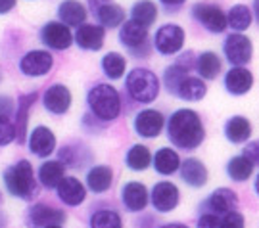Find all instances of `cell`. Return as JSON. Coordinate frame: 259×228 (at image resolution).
<instances>
[{
  "label": "cell",
  "instance_id": "4dcf8cb0",
  "mask_svg": "<svg viewBox=\"0 0 259 228\" xmlns=\"http://www.w3.org/2000/svg\"><path fill=\"white\" fill-rule=\"evenodd\" d=\"M227 171H229V176H231L232 180L242 183V180L250 178L251 171H253V161H251L250 157H246V155H238V157L231 159Z\"/></svg>",
  "mask_w": 259,
  "mask_h": 228
},
{
  "label": "cell",
  "instance_id": "7c38bea8",
  "mask_svg": "<svg viewBox=\"0 0 259 228\" xmlns=\"http://www.w3.org/2000/svg\"><path fill=\"white\" fill-rule=\"evenodd\" d=\"M163 125H165V119L156 110L140 111L135 119V130L144 138H156L163 130Z\"/></svg>",
  "mask_w": 259,
  "mask_h": 228
},
{
  "label": "cell",
  "instance_id": "f6af8a7d",
  "mask_svg": "<svg viewBox=\"0 0 259 228\" xmlns=\"http://www.w3.org/2000/svg\"><path fill=\"white\" fill-rule=\"evenodd\" d=\"M45 228H62L60 224H50V226H45Z\"/></svg>",
  "mask_w": 259,
  "mask_h": 228
},
{
  "label": "cell",
  "instance_id": "603a6c76",
  "mask_svg": "<svg viewBox=\"0 0 259 228\" xmlns=\"http://www.w3.org/2000/svg\"><path fill=\"white\" fill-rule=\"evenodd\" d=\"M111 180H113V173L106 165H96L87 174V184L94 194H102L108 190L111 186Z\"/></svg>",
  "mask_w": 259,
  "mask_h": 228
},
{
  "label": "cell",
  "instance_id": "277c9868",
  "mask_svg": "<svg viewBox=\"0 0 259 228\" xmlns=\"http://www.w3.org/2000/svg\"><path fill=\"white\" fill-rule=\"evenodd\" d=\"M127 90L137 102L148 104L156 100L159 94V81L152 71L137 67L127 75Z\"/></svg>",
  "mask_w": 259,
  "mask_h": 228
},
{
  "label": "cell",
  "instance_id": "9c48e42d",
  "mask_svg": "<svg viewBox=\"0 0 259 228\" xmlns=\"http://www.w3.org/2000/svg\"><path fill=\"white\" fill-rule=\"evenodd\" d=\"M40 38H42L45 46L54 48V50H65L73 42L71 31L62 21H50V23H47L42 27V31H40Z\"/></svg>",
  "mask_w": 259,
  "mask_h": 228
},
{
  "label": "cell",
  "instance_id": "cb8c5ba5",
  "mask_svg": "<svg viewBox=\"0 0 259 228\" xmlns=\"http://www.w3.org/2000/svg\"><path fill=\"white\" fill-rule=\"evenodd\" d=\"M94 14L98 16V19H100V23H102L104 27H110V29L121 25L123 19H125V12H123V8L117 6V4H113L111 0L104 2L102 6H98V8L94 10Z\"/></svg>",
  "mask_w": 259,
  "mask_h": 228
},
{
  "label": "cell",
  "instance_id": "5b68a950",
  "mask_svg": "<svg viewBox=\"0 0 259 228\" xmlns=\"http://www.w3.org/2000/svg\"><path fill=\"white\" fill-rule=\"evenodd\" d=\"M185 44V29L175 25V23H167L161 25L156 33V48L159 54L171 56L177 54Z\"/></svg>",
  "mask_w": 259,
  "mask_h": 228
},
{
  "label": "cell",
  "instance_id": "2e32d148",
  "mask_svg": "<svg viewBox=\"0 0 259 228\" xmlns=\"http://www.w3.org/2000/svg\"><path fill=\"white\" fill-rule=\"evenodd\" d=\"M104 27L100 25H89V23H83L79 25L77 33H75V40L77 44L81 46L83 50H100L104 44Z\"/></svg>",
  "mask_w": 259,
  "mask_h": 228
},
{
  "label": "cell",
  "instance_id": "7bdbcfd3",
  "mask_svg": "<svg viewBox=\"0 0 259 228\" xmlns=\"http://www.w3.org/2000/svg\"><path fill=\"white\" fill-rule=\"evenodd\" d=\"M161 228H188V226H185V224H179V222H171V224H165V226H161Z\"/></svg>",
  "mask_w": 259,
  "mask_h": 228
},
{
  "label": "cell",
  "instance_id": "8992f818",
  "mask_svg": "<svg viewBox=\"0 0 259 228\" xmlns=\"http://www.w3.org/2000/svg\"><path fill=\"white\" fill-rule=\"evenodd\" d=\"M54 65V58L50 56V52L45 50H31L21 58L19 62V69L21 73L27 77H42L47 75Z\"/></svg>",
  "mask_w": 259,
  "mask_h": 228
},
{
  "label": "cell",
  "instance_id": "d4e9b609",
  "mask_svg": "<svg viewBox=\"0 0 259 228\" xmlns=\"http://www.w3.org/2000/svg\"><path fill=\"white\" fill-rule=\"evenodd\" d=\"M65 176V167L62 161H47L38 169V180L47 188H56Z\"/></svg>",
  "mask_w": 259,
  "mask_h": 228
},
{
  "label": "cell",
  "instance_id": "8d00e7d4",
  "mask_svg": "<svg viewBox=\"0 0 259 228\" xmlns=\"http://www.w3.org/2000/svg\"><path fill=\"white\" fill-rule=\"evenodd\" d=\"M16 140V127L12 125L8 115L0 113V146H8Z\"/></svg>",
  "mask_w": 259,
  "mask_h": 228
},
{
  "label": "cell",
  "instance_id": "6da1fadb",
  "mask_svg": "<svg viewBox=\"0 0 259 228\" xmlns=\"http://www.w3.org/2000/svg\"><path fill=\"white\" fill-rule=\"evenodd\" d=\"M167 132H169V138L175 142L177 146L185 148V150L198 148L204 140L202 121L198 117V113L192 110L175 111L169 119Z\"/></svg>",
  "mask_w": 259,
  "mask_h": 228
},
{
  "label": "cell",
  "instance_id": "52a82bcc",
  "mask_svg": "<svg viewBox=\"0 0 259 228\" xmlns=\"http://www.w3.org/2000/svg\"><path fill=\"white\" fill-rule=\"evenodd\" d=\"M194 18L211 33H223L227 29V14L213 4H196L192 8Z\"/></svg>",
  "mask_w": 259,
  "mask_h": 228
},
{
  "label": "cell",
  "instance_id": "836d02e7",
  "mask_svg": "<svg viewBox=\"0 0 259 228\" xmlns=\"http://www.w3.org/2000/svg\"><path fill=\"white\" fill-rule=\"evenodd\" d=\"M125 67H127V62L117 52H110L102 58V69L110 79H121L125 73Z\"/></svg>",
  "mask_w": 259,
  "mask_h": 228
},
{
  "label": "cell",
  "instance_id": "5bb4252c",
  "mask_svg": "<svg viewBox=\"0 0 259 228\" xmlns=\"http://www.w3.org/2000/svg\"><path fill=\"white\" fill-rule=\"evenodd\" d=\"M152 203L157 211H173L179 203V190L173 183H157L152 190Z\"/></svg>",
  "mask_w": 259,
  "mask_h": 228
},
{
  "label": "cell",
  "instance_id": "ab89813d",
  "mask_svg": "<svg viewBox=\"0 0 259 228\" xmlns=\"http://www.w3.org/2000/svg\"><path fill=\"white\" fill-rule=\"evenodd\" d=\"M14 110V102L8 96H0V113L2 115H8L10 111Z\"/></svg>",
  "mask_w": 259,
  "mask_h": 228
},
{
  "label": "cell",
  "instance_id": "74e56055",
  "mask_svg": "<svg viewBox=\"0 0 259 228\" xmlns=\"http://www.w3.org/2000/svg\"><path fill=\"white\" fill-rule=\"evenodd\" d=\"M221 228H244V217L240 213L229 211L221 220Z\"/></svg>",
  "mask_w": 259,
  "mask_h": 228
},
{
  "label": "cell",
  "instance_id": "b9f144b4",
  "mask_svg": "<svg viewBox=\"0 0 259 228\" xmlns=\"http://www.w3.org/2000/svg\"><path fill=\"white\" fill-rule=\"evenodd\" d=\"M163 4H167V6H179V4H183L185 0H161Z\"/></svg>",
  "mask_w": 259,
  "mask_h": 228
},
{
  "label": "cell",
  "instance_id": "484cf974",
  "mask_svg": "<svg viewBox=\"0 0 259 228\" xmlns=\"http://www.w3.org/2000/svg\"><path fill=\"white\" fill-rule=\"evenodd\" d=\"M37 102V94L31 92L25 96H19V111H18V125H16V138L18 142H25V132H27V117H29V108Z\"/></svg>",
  "mask_w": 259,
  "mask_h": 228
},
{
  "label": "cell",
  "instance_id": "e575fe53",
  "mask_svg": "<svg viewBox=\"0 0 259 228\" xmlns=\"http://www.w3.org/2000/svg\"><path fill=\"white\" fill-rule=\"evenodd\" d=\"M198 71L204 79H215L221 71V60L213 52H204L198 58Z\"/></svg>",
  "mask_w": 259,
  "mask_h": 228
},
{
  "label": "cell",
  "instance_id": "9a60e30c",
  "mask_svg": "<svg viewBox=\"0 0 259 228\" xmlns=\"http://www.w3.org/2000/svg\"><path fill=\"white\" fill-rule=\"evenodd\" d=\"M56 148L54 132L47 127H37L29 136V150L38 157H48Z\"/></svg>",
  "mask_w": 259,
  "mask_h": 228
},
{
  "label": "cell",
  "instance_id": "f1b7e54d",
  "mask_svg": "<svg viewBox=\"0 0 259 228\" xmlns=\"http://www.w3.org/2000/svg\"><path fill=\"white\" fill-rule=\"evenodd\" d=\"M154 165H156V171L161 174H173L181 165L179 154L171 148H161L154 157Z\"/></svg>",
  "mask_w": 259,
  "mask_h": 228
},
{
  "label": "cell",
  "instance_id": "83f0119b",
  "mask_svg": "<svg viewBox=\"0 0 259 228\" xmlns=\"http://www.w3.org/2000/svg\"><path fill=\"white\" fill-rule=\"evenodd\" d=\"M131 18H133V21L140 23L142 27H150L157 18L156 4L150 0H139L131 10Z\"/></svg>",
  "mask_w": 259,
  "mask_h": 228
},
{
  "label": "cell",
  "instance_id": "1f68e13d",
  "mask_svg": "<svg viewBox=\"0 0 259 228\" xmlns=\"http://www.w3.org/2000/svg\"><path fill=\"white\" fill-rule=\"evenodd\" d=\"M125 161H127V165L133 171H144V169H148L150 161H152V154H150V150L146 146L137 144V146H133L129 150Z\"/></svg>",
  "mask_w": 259,
  "mask_h": 228
},
{
  "label": "cell",
  "instance_id": "ee69618b",
  "mask_svg": "<svg viewBox=\"0 0 259 228\" xmlns=\"http://www.w3.org/2000/svg\"><path fill=\"white\" fill-rule=\"evenodd\" d=\"M253 10H255V18L259 21V0H255V4H253Z\"/></svg>",
  "mask_w": 259,
  "mask_h": 228
},
{
  "label": "cell",
  "instance_id": "c3c4849f",
  "mask_svg": "<svg viewBox=\"0 0 259 228\" xmlns=\"http://www.w3.org/2000/svg\"><path fill=\"white\" fill-rule=\"evenodd\" d=\"M0 79H2V75H0Z\"/></svg>",
  "mask_w": 259,
  "mask_h": 228
},
{
  "label": "cell",
  "instance_id": "44dd1931",
  "mask_svg": "<svg viewBox=\"0 0 259 228\" xmlns=\"http://www.w3.org/2000/svg\"><path fill=\"white\" fill-rule=\"evenodd\" d=\"M205 84L202 79H196V77H185L183 81L179 82V86H177L175 90V96L179 98H183V100H188V102H196V100H202L205 96Z\"/></svg>",
  "mask_w": 259,
  "mask_h": 228
},
{
  "label": "cell",
  "instance_id": "f546056e",
  "mask_svg": "<svg viewBox=\"0 0 259 228\" xmlns=\"http://www.w3.org/2000/svg\"><path fill=\"white\" fill-rule=\"evenodd\" d=\"M209 205H211L215 211H219V213H229V211H232L238 205V198H236V194L232 190H229V188H219V190H215L211 194Z\"/></svg>",
  "mask_w": 259,
  "mask_h": 228
},
{
  "label": "cell",
  "instance_id": "30bf717a",
  "mask_svg": "<svg viewBox=\"0 0 259 228\" xmlns=\"http://www.w3.org/2000/svg\"><path fill=\"white\" fill-rule=\"evenodd\" d=\"M65 220V215L60 209H54L45 203L33 205L27 213V222L31 228H45L50 224H60Z\"/></svg>",
  "mask_w": 259,
  "mask_h": 228
},
{
  "label": "cell",
  "instance_id": "e0dca14e",
  "mask_svg": "<svg viewBox=\"0 0 259 228\" xmlns=\"http://www.w3.org/2000/svg\"><path fill=\"white\" fill-rule=\"evenodd\" d=\"M123 205L129 211H142L148 205V190L140 183H127L121 192Z\"/></svg>",
  "mask_w": 259,
  "mask_h": 228
},
{
  "label": "cell",
  "instance_id": "60d3db41",
  "mask_svg": "<svg viewBox=\"0 0 259 228\" xmlns=\"http://www.w3.org/2000/svg\"><path fill=\"white\" fill-rule=\"evenodd\" d=\"M16 0H0V14H8L10 10H14Z\"/></svg>",
  "mask_w": 259,
  "mask_h": 228
},
{
  "label": "cell",
  "instance_id": "d590c367",
  "mask_svg": "<svg viewBox=\"0 0 259 228\" xmlns=\"http://www.w3.org/2000/svg\"><path fill=\"white\" fill-rule=\"evenodd\" d=\"M91 228H123V220L115 211L102 209L91 217Z\"/></svg>",
  "mask_w": 259,
  "mask_h": 228
},
{
  "label": "cell",
  "instance_id": "bcb514c9",
  "mask_svg": "<svg viewBox=\"0 0 259 228\" xmlns=\"http://www.w3.org/2000/svg\"><path fill=\"white\" fill-rule=\"evenodd\" d=\"M255 192L259 194V176H257V183H255Z\"/></svg>",
  "mask_w": 259,
  "mask_h": 228
},
{
  "label": "cell",
  "instance_id": "4fadbf2b",
  "mask_svg": "<svg viewBox=\"0 0 259 228\" xmlns=\"http://www.w3.org/2000/svg\"><path fill=\"white\" fill-rule=\"evenodd\" d=\"M58 190V198L64 201L65 205H79L84 201V196H87V190H84L83 183L75 176H64L60 184L56 186Z\"/></svg>",
  "mask_w": 259,
  "mask_h": 228
},
{
  "label": "cell",
  "instance_id": "7402d4cb",
  "mask_svg": "<svg viewBox=\"0 0 259 228\" xmlns=\"http://www.w3.org/2000/svg\"><path fill=\"white\" fill-rule=\"evenodd\" d=\"M146 37H148V33H146V27H142L140 23L137 21H127V23H123V27L119 31V40L123 42L125 46H129V48H139L146 42Z\"/></svg>",
  "mask_w": 259,
  "mask_h": 228
},
{
  "label": "cell",
  "instance_id": "4316f807",
  "mask_svg": "<svg viewBox=\"0 0 259 228\" xmlns=\"http://www.w3.org/2000/svg\"><path fill=\"white\" fill-rule=\"evenodd\" d=\"M225 134L227 138L234 142V144H240V142H246L251 134V125L246 117H232L227 127H225Z\"/></svg>",
  "mask_w": 259,
  "mask_h": 228
},
{
  "label": "cell",
  "instance_id": "f35d334b",
  "mask_svg": "<svg viewBox=\"0 0 259 228\" xmlns=\"http://www.w3.org/2000/svg\"><path fill=\"white\" fill-rule=\"evenodd\" d=\"M198 228H221V220L215 215H204L198 220Z\"/></svg>",
  "mask_w": 259,
  "mask_h": 228
},
{
  "label": "cell",
  "instance_id": "ffe728a7",
  "mask_svg": "<svg viewBox=\"0 0 259 228\" xmlns=\"http://www.w3.org/2000/svg\"><path fill=\"white\" fill-rule=\"evenodd\" d=\"M181 176L186 184L194 186V188H202L207 180V171L202 161L198 159H186L183 167H181Z\"/></svg>",
  "mask_w": 259,
  "mask_h": 228
},
{
  "label": "cell",
  "instance_id": "ac0fdd59",
  "mask_svg": "<svg viewBox=\"0 0 259 228\" xmlns=\"http://www.w3.org/2000/svg\"><path fill=\"white\" fill-rule=\"evenodd\" d=\"M251 84H253L251 73L246 67H240V65L232 67L231 71L227 73V77H225V86H227V90L231 92V94H234V96L246 94V92L251 88Z\"/></svg>",
  "mask_w": 259,
  "mask_h": 228
},
{
  "label": "cell",
  "instance_id": "7a4b0ae2",
  "mask_svg": "<svg viewBox=\"0 0 259 228\" xmlns=\"http://www.w3.org/2000/svg\"><path fill=\"white\" fill-rule=\"evenodd\" d=\"M2 178H4V184L12 196L23 198V200L33 198L37 183H35V173H33V167L29 161L21 159L16 165L8 167L2 174Z\"/></svg>",
  "mask_w": 259,
  "mask_h": 228
},
{
  "label": "cell",
  "instance_id": "d6a6232c",
  "mask_svg": "<svg viewBox=\"0 0 259 228\" xmlns=\"http://www.w3.org/2000/svg\"><path fill=\"white\" fill-rule=\"evenodd\" d=\"M227 23H229L232 29H236V31H246V29L251 25L250 8L244 6V4L232 6L231 12H229V16H227Z\"/></svg>",
  "mask_w": 259,
  "mask_h": 228
},
{
  "label": "cell",
  "instance_id": "d6986e66",
  "mask_svg": "<svg viewBox=\"0 0 259 228\" xmlns=\"http://www.w3.org/2000/svg\"><path fill=\"white\" fill-rule=\"evenodd\" d=\"M58 16L62 19V23H65L67 27L73 25V27H79L83 25L84 19H87V8L79 0H64L58 8Z\"/></svg>",
  "mask_w": 259,
  "mask_h": 228
},
{
  "label": "cell",
  "instance_id": "7dc6e473",
  "mask_svg": "<svg viewBox=\"0 0 259 228\" xmlns=\"http://www.w3.org/2000/svg\"><path fill=\"white\" fill-rule=\"evenodd\" d=\"M255 152H257V154H259V146H255ZM257 161H259V157H257Z\"/></svg>",
  "mask_w": 259,
  "mask_h": 228
},
{
  "label": "cell",
  "instance_id": "ba28073f",
  "mask_svg": "<svg viewBox=\"0 0 259 228\" xmlns=\"http://www.w3.org/2000/svg\"><path fill=\"white\" fill-rule=\"evenodd\" d=\"M225 56L234 65H244L251 60V40L246 35L234 33L225 40Z\"/></svg>",
  "mask_w": 259,
  "mask_h": 228
},
{
  "label": "cell",
  "instance_id": "8fae6325",
  "mask_svg": "<svg viewBox=\"0 0 259 228\" xmlns=\"http://www.w3.org/2000/svg\"><path fill=\"white\" fill-rule=\"evenodd\" d=\"M42 104L50 113L62 115L71 106V92L65 84H52L42 96Z\"/></svg>",
  "mask_w": 259,
  "mask_h": 228
},
{
  "label": "cell",
  "instance_id": "3957f363",
  "mask_svg": "<svg viewBox=\"0 0 259 228\" xmlns=\"http://www.w3.org/2000/svg\"><path fill=\"white\" fill-rule=\"evenodd\" d=\"M89 106L96 117L104 121H111L119 115L121 111V98L117 90L110 84H96L93 90L89 92Z\"/></svg>",
  "mask_w": 259,
  "mask_h": 228
}]
</instances>
